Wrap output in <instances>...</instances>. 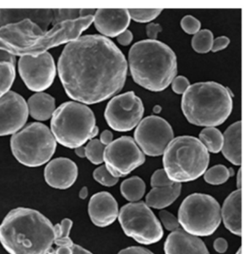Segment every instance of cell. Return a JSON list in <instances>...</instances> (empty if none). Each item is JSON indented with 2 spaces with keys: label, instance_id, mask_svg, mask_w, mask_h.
<instances>
[{
  "label": "cell",
  "instance_id": "cell-1",
  "mask_svg": "<svg viewBox=\"0 0 247 254\" xmlns=\"http://www.w3.org/2000/svg\"><path fill=\"white\" fill-rule=\"evenodd\" d=\"M58 70L71 99L93 105L121 91L127 77L128 63L112 41L93 34L68 43L60 55Z\"/></svg>",
  "mask_w": 247,
  "mask_h": 254
},
{
  "label": "cell",
  "instance_id": "cell-2",
  "mask_svg": "<svg viewBox=\"0 0 247 254\" xmlns=\"http://www.w3.org/2000/svg\"><path fill=\"white\" fill-rule=\"evenodd\" d=\"M54 241V225L35 209H12L0 225V243L9 254H47Z\"/></svg>",
  "mask_w": 247,
  "mask_h": 254
},
{
  "label": "cell",
  "instance_id": "cell-3",
  "mask_svg": "<svg viewBox=\"0 0 247 254\" xmlns=\"http://www.w3.org/2000/svg\"><path fill=\"white\" fill-rule=\"evenodd\" d=\"M128 62L135 83L154 92L168 87L178 72L175 53L158 40L145 39L134 44L130 49Z\"/></svg>",
  "mask_w": 247,
  "mask_h": 254
},
{
  "label": "cell",
  "instance_id": "cell-4",
  "mask_svg": "<svg viewBox=\"0 0 247 254\" xmlns=\"http://www.w3.org/2000/svg\"><path fill=\"white\" fill-rule=\"evenodd\" d=\"M181 109L190 123L196 126L215 127L229 118L233 109L230 91L216 82L191 85L183 94Z\"/></svg>",
  "mask_w": 247,
  "mask_h": 254
},
{
  "label": "cell",
  "instance_id": "cell-5",
  "mask_svg": "<svg viewBox=\"0 0 247 254\" xmlns=\"http://www.w3.org/2000/svg\"><path fill=\"white\" fill-rule=\"evenodd\" d=\"M163 154L165 172L174 184L195 181L205 174L210 162L205 146L189 135L173 138Z\"/></svg>",
  "mask_w": 247,
  "mask_h": 254
},
{
  "label": "cell",
  "instance_id": "cell-6",
  "mask_svg": "<svg viewBox=\"0 0 247 254\" xmlns=\"http://www.w3.org/2000/svg\"><path fill=\"white\" fill-rule=\"evenodd\" d=\"M51 118L52 135L65 147L77 149L94 138L96 118L86 105L77 102H65L55 109Z\"/></svg>",
  "mask_w": 247,
  "mask_h": 254
},
{
  "label": "cell",
  "instance_id": "cell-7",
  "mask_svg": "<svg viewBox=\"0 0 247 254\" xmlns=\"http://www.w3.org/2000/svg\"><path fill=\"white\" fill-rule=\"evenodd\" d=\"M10 148L21 165L38 167L50 160L56 150L57 141L47 126L33 123L12 135Z\"/></svg>",
  "mask_w": 247,
  "mask_h": 254
},
{
  "label": "cell",
  "instance_id": "cell-8",
  "mask_svg": "<svg viewBox=\"0 0 247 254\" xmlns=\"http://www.w3.org/2000/svg\"><path fill=\"white\" fill-rule=\"evenodd\" d=\"M221 206L214 197L193 193L182 202L178 222L183 230L196 237L213 235L221 222Z\"/></svg>",
  "mask_w": 247,
  "mask_h": 254
},
{
  "label": "cell",
  "instance_id": "cell-9",
  "mask_svg": "<svg viewBox=\"0 0 247 254\" xmlns=\"http://www.w3.org/2000/svg\"><path fill=\"white\" fill-rule=\"evenodd\" d=\"M118 218L125 235L139 244L152 245L163 238L162 225L145 202L124 205Z\"/></svg>",
  "mask_w": 247,
  "mask_h": 254
},
{
  "label": "cell",
  "instance_id": "cell-10",
  "mask_svg": "<svg viewBox=\"0 0 247 254\" xmlns=\"http://www.w3.org/2000/svg\"><path fill=\"white\" fill-rule=\"evenodd\" d=\"M145 154L131 137L112 140L104 151V162L109 173L115 178L127 176L145 163Z\"/></svg>",
  "mask_w": 247,
  "mask_h": 254
},
{
  "label": "cell",
  "instance_id": "cell-11",
  "mask_svg": "<svg viewBox=\"0 0 247 254\" xmlns=\"http://www.w3.org/2000/svg\"><path fill=\"white\" fill-rule=\"evenodd\" d=\"M145 107L134 91L112 98L107 104L104 118L115 131L127 132L134 129L143 118Z\"/></svg>",
  "mask_w": 247,
  "mask_h": 254
},
{
  "label": "cell",
  "instance_id": "cell-12",
  "mask_svg": "<svg viewBox=\"0 0 247 254\" xmlns=\"http://www.w3.org/2000/svg\"><path fill=\"white\" fill-rule=\"evenodd\" d=\"M135 142L139 149L150 157H159L164 154L174 138L172 127L161 117H147L140 121L134 132Z\"/></svg>",
  "mask_w": 247,
  "mask_h": 254
},
{
  "label": "cell",
  "instance_id": "cell-13",
  "mask_svg": "<svg viewBox=\"0 0 247 254\" xmlns=\"http://www.w3.org/2000/svg\"><path fill=\"white\" fill-rule=\"evenodd\" d=\"M18 70L27 88L35 92L50 88L56 75L55 61L47 52L38 57H20Z\"/></svg>",
  "mask_w": 247,
  "mask_h": 254
},
{
  "label": "cell",
  "instance_id": "cell-14",
  "mask_svg": "<svg viewBox=\"0 0 247 254\" xmlns=\"http://www.w3.org/2000/svg\"><path fill=\"white\" fill-rule=\"evenodd\" d=\"M44 31L30 20L0 27V50L15 56H23Z\"/></svg>",
  "mask_w": 247,
  "mask_h": 254
},
{
  "label": "cell",
  "instance_id": "cell-15",
  "mask_svg": "<svg viewBox=\"0 0 247 254\" xmlns=\"http://www.w3.org/2000/svg\"><path fill=\"white\" fill-rule=\"evenodd\" d=\"M27 103L20 94L9 91L0 98V136L13 135L28 120Z\"/></svg>",
  "mask_w": 247,
  "mask_h": 254
},
{
  "label": "cell",
  "instance_id": "cell-16",
  "mask_svg": "<svg viewBox=\"0 0 247 254\" xmlns=\"http://www.w3.org/2000/svg\"><path fill=\"white\" fill-rule=\"evenodd\" d=\"M44 180L49 186L66 190L75 184L79 175L77 164L68 158L60 157L50 161L45 167Z\"/></svg>",
  "mask_w": 247,
  "mask_h": 254
},
{
  "label": "cell",
  "instance_id": "cell-17",
  "mask_svg": "<svg viewBox=\"0 0 247 254\" xmlns=\"http://www.w3.org/2000/svg\"><path fill=\"white\" fill-rule=\"evenodd\" d=\"M88 212L94 225L99 228H106L118 218L119 214L118 202L108 192H99L90 198Z\"/></svg>",
  "mask_w": 247,
  "mask_h": 254
},
{
  "label": "cell",
  "instance_id": "cell-18",
  "mask_svg": "<svg viewBox=\"0 0 247 254\" xmlns=\"http://www.w3.org/2000/svg\"><path fill=\"white\" fill-rule=\"evenodd\" d=\"M95 28L103 35L115 37L129 26L128 9H98L94 15Z\"/></svg>",
  "mask_w": 247,
  "mask_h": 254
},
{
  "label": "cell",
  "instance_id": "cell-19",
  "mask_svg": "<svg viewBox=\"0 0 247 254\" xmlns=\"http://www.w3.org/2000/svg\"><path fill=\"white\" fill-rule=\"evenodd\" d=\"M164 252L165 254H210L205 243L199 237L188 234L180 228L167 236Z\"/></svg>",
  "mask_w": 247,
  "mask_h": 254
},
{
  "label": "cell",
  "instance_id": "cell-20",
  "mask_svg": "<svg viewBox=\"0 0 247 254\" xmlns=\"http://www.w3.org/2000/svg\"><path fill=\"white\" fill-rule=\"evenodd\" d=\"M30 20L47 31L53 22V9H0V26Z\"/></svg>",
  "mask_w": 247,
  "mask_h": 254
},
{
  "label": "cell",
  "instance_id": "cell-21",
  "mask_svg": "<svg viewBox=\"0 0 247 254\" xmlns=\"http://www.w3.org/2000/svg\"><path fill=\"white\" fill-rule=\"evenodd\" d=\"M242 189H237L225 200L221 213L225 227L231 233L239 237L242 235Z\"/></svg>",
  "mask_w": 247,
  "mask_h": 254
},
{
  "label": "cell",
  "instance_id": "cell-22",
  "mask_svg": "<svg viewBox=\"0 0 247 254\" xmlns=\"http://www.w3.org/2000/svg\"><path fill=\"white\" fill-rule=\"evenodd\" d=\"M242 125L241 121L234 123L228 127L223 135L222 153L233 165H242Z\"/></svg>",
  "mask_w": 247,
  "mask_h": 254
},
{
  "label": "cell",
  "instance_id": "cell-23",
  "mask_svg": "<svg viewBox=\"0 0 247 254\" xmlns=\"http://www.w3.org/2000/svg\"><path fill=\"white\" fill-rule=\"evenodd\" d=\"M180 184H174L167 187L153 188L146 196V204L150 208L163 209L176 201L181 193Z\"/></svg>",
  "mask_w": 247,
  "mask_h": 254
},
{
  "label": "cell",
  "instance_id": "cell-24",
  "mask_svg": "<svg viewBox=\"0 0 247 254\" xmlns=\"http://www.w3.org/2000/svg\"><path fill=\"white\" fill-rule=\"evenodd\" d=\"M28 114L38 121H45L52 118L55 110V100L50 94L39 92L29 98L27 102Z\"/></svg>",
  "mask_w": 247,
  "mask_h": 254
},
{
  "label": "cell",
  "instance_id": "cell-25",
  "mask_svg": "<svg viewBox=\"0 0 247 254\" xmlns=\"http://www.w3.org/2000/svg\"><path fill=\"white\" fill-rule=\"evenodd\" d=\"M146 191L145 181L139 177L134 176L123 181L120 185V192L125 199L134 203L143 198Z\"/></svg>",
  "mask_w": 247,
  "mask_h": 254
},
{
  "label": "cell",
  "instance_id": "cell-26",
  "mask_svg": "<svg viewBox=\"0 0 247 254\" xmlns=\"http://www.w3.org/2000/svg\"><path fill=\"white\" fill-rule=\"evenodd\" d=\"M199 140L207 151L217 154L221 151L223 143V135L218 129L214 127H206L199 133Z\"/></svg>",
  "mask_w": 247,
  "mask_h": 254
},
{
  "label": "cell",
  "instance_id": "cell-27",
  "mask_svg": "<svg viewBox=\"0 0 247 254\" xmlns=\"http://www.w3.org/2000/svg\"><path fill=\"white\" fill-rule=\"evenodd\" d=\"M234 171L232 168H227L224 165H215L206 170L204 174L205 182L213 186H220L227 182L230 177L234 176Z\"/></svg>",
  "mask_w": 247,
  "mask_h": 254
},
{
  "label": "cell",
  "instance_id": "cell-28",
  "mask_svg": "<svg viewBox=\"0 0 247 254\" xmlns=\"http://www.w3.org/2000/svg\"><path fill=\"white\" fill-rule=\"evenodd\" d=\"M213 40V34L211 31L201 30L193 36L191 46L197 53H207L211 50Z\"/></svg>",
  "mask_w": 247,
  "mask_h": 254
},
{
  "label": "cell",
  "instance_id": "cell-29",
  "mask_svg": "<svg viewBox=\"0 0 247 254\" xmlns=\"http://www.w3.org/2000/svg\"><path fill=\"white\" fill-rule=\"evenodd\" d=\"M15 65L0 63V98L9 92L15 78Z\"/></svg>",
  "mask_w": 247,
  "mask_h": 254
},
{
  "label": "cell",
  "instance_id": "cell-30",
  "mask_svg": "<svg viewBox=\"0 0 247 254\" xmlns=\"http://www.w3.org/2000/svg\"><path fill=\"white\" fill-rule=\"evenodd\" d=\"M105 147L99 140H90L85 146V157L94 165H101L104 162V151Z\"/></svg>",
  "mask_w": 247,
  "mask_h": 254
},
{
  "label": "cell",
  "instance_id": "cell-31",
  "mask_svg": "<svg viewBox=\"0 0 247 254\" xmlns=\"http://www.w3.org/2000/svg\"><path fill=\"white\" fill-rule=\"evenodd\" d=\"M130 18L139 23H148L159 16L163 9H129Z\"/></svg>",
  "mask_w": 247,
  "mask_h": 254
},
{
  "label": "cell",
  "instance_id": "cell-32",
  "mask_svg": "<svg viewBox=\"0 0 247 254\" xmlns=\"http://www.w3.org/2000/svg\"><path fill=\"white\" fill-rule=\"evenodd\" d=\"M93 178L96 182L105 187H112L118 183L119 178L112 176L105 165L98 167L93 173Z\"/></svg>",
  "mask_w": 247,
  "mask_h": 254
},
{
  "label": "cell",
  "instance_id": "cell-33",
  "mask_svg": "<svg viewBox=\"0 0 247 254\" xmlns=\"http://www.w3.org/2000/svg\"><path fill=\"white\" fill-rule=\"evenodd\" d=\"M80 18V9H54L53 26L66 20Z\"/></svg>",
  "mask_w": 247,
  "mask_h": 254
},
{
  "label": "cell",
  "instance_id": "cell-34",
  "mask_svg": "<svg viewBox=\"0 0 247 254\" xmlns=\"http://www.w3.org/2000/svg\"><path fill=\"white\" fill-rule=\"evenodd\" d=\"M73 225L74 223L71 219L66 218L63 219L60 223L54 225L55 241L69 239Z\"/></svg>",
  "mask_w": 247,
  "mask_h": 254
},
{
  "label": "cell",
  "instance_id": "cell-35",
  "mask_svg": "<svg viewBox=\"0 0 247 254\" xmlns=\"http://www.w3.org/2000/svg\"><path fill=\"white\" fill-rule=\"evenodd\" d=\"M159 217L163 226L168 231L173 232L180 228L178 219L169 211L166 210L160 211Z\"/></svg>",
  "mask_w": 247,
  "mask_h": 254
},
{
  "label": "cell",
  "instance_id": "cell-36",
  "mask_svg": "<svg viewBox=\"0 0 247 254\" xmlns=\"http://www.w3.org/2000/svg\"><path fill=\"white\" fill-rule=\"evenodd\" d=\"M180 26L188 34H196L201 28V23L192 15H186L180 21Z\"/></svg>",
  "mask_w": 247,
  "mask_h": 254
},
{
  "label": "cell",
  "instance_id": "cell-37",
  "mask_svg": "<svg viewBox=\"0 0 247 254\" xmlns=\"http://www.w3.org/2000/svg\"><path fill=\"white\" fill-rule=\"evenodd\" d=\"M173 184L174 183L169 179L164 169L156 170L151 178V186L153 188L167 187Z\"/></svg>",
  "mask_w": 247,
  "mask_h": 254
},
{
  "label": "cell",
  "instance_id": "cell-38",
  "mask_svg": "<svg viewBox=\"0 0 247 254\" xmlns=\"http://www.w3.org/2000/svg\"><path fill=\"white\" fill-rule=\"evenodd\" d=\"M190 86V83L184 76L175 77L172 81V91L178 94H183Z\"/></svg>",
  "mask_w": 247,
  "mask_h": 254
},
{
  "label": "cell",
  "instance_id": "cell-39",
  "mask_svg": "<svg viewBox=\"0 0 247 254\" xmlns=\"http://www.w3.org/2000/svg\"><path fill=\"white\" fill-rule=\"evenodd\" d=\"M230 44V39L227 36H220L214 39L213 47H212V52L217 53V52L221 51L224 50Z\"/></svg>",
  "mask_w": 247,
  "mask_h": 254
},
{
  "label": "cell",
  "instance_id": "cell-40",
  "mask_svg": "<svg viewBox=\"0 0 247 254\" xmlns=\"http://www.w3.org/2000/svg\"><path fill=\"white\" fill-rule=\"evenodd\" d=\"M118 254H155L151 251L144 247L131 246L120 251Z\"/></svg>",
  "mask_w": 247,
  "mask_h": 254
},
{
  "label": "cell",
  "instance_id": "cell-41",
  "mask_svg": "<svg viewBox=\"0 0 247 254\" xmlns=\"http://www.w3.org/2000/svg\"><path fill=\"white\" fill-rule=\"evenodd\" d=\"M162 31V27L158 23H151L147 25V36L151 40H156L158 34Z\"/></svg>",
  "mask_w": 247,
  "mask_h": 254
},
{
  "label": "cell",
  "instance_id": "cell-42",
  "mask_svg": "<svg viewBox=\"0 0 247 254\" xmlns=\"http://www.w3.org/2000/svg\"><path fill=\"white\" fill-rule=\"evenodd\" d=\"M214 249L218 254H224L227 252L229 244L227 241L223 238H218L214 241Z\"/></svg>",
  "mask_w": 247,
  "mask_h": 254
},
{
  "label": "cell",
  "instance_id": "cell-43",
  "mask_svg": "<svg viewBox=\"0 0 247 254\" xmlns=\"http://www.w3.org/2000/svg\"><path fill=\"white\" fill-rule=\"evenodd\" d=\"M134 36H133L132 32L129 30L126 29V31H123V33L118 36L117 40L118 43L122 46H128L132 42Z\"/></svg>",
  "mask_w": 247,
  "mask_h": 254
},
{
  "label": "cell",
  "instance_id": "cell-44",
  "mask_svg": "<svg viewBox=\"0 0 247 254\" xmlns=\"http://www.w3.org/2000/svg\"><path fill=\"white\" fill-rule=\"evenodd\" d=\"M0 63H9L15 65L16 58L15 55L5 51V50H0Z\"/></svg>",
  "mask_w": 247,
  "mask_h": 254
},
{
  "label": "cell",
  "instance_id": "cell-45",
  "mask_svg": "<svg viewBox=\"0 0 247 254\" xmlns=\"http://www.w3.org/2000/svg\"><path fill=\"white\" fill-rule=\"evenodd\" d=\"M113 140V134L108 130H104L100 135V140L99 141L102 143L104 146H108L110 143H112Z\"/></svg>",
  "mask_w": 247,
  "mask_h": 254
},
{
  "label": "cell",
  "instance_id": "cell-46",
  "mask_svg": "<svg viewBox=\"0 0 247 254\" xmlns=\"http://www.w3.org/2000/svg\"><path fill=\"white\" fill-rule=\"evenodd\" d=\"M73 254H93L89 252V251L86 250L84 248L82 247L79 245L74 244L73 246ZM47 254H55L54 252V249H52Z\"/></svg>",
  "mask_w": 247,
  "mask_h": 254
},
{
  "label": "cell",
  "instance_id": "cell-47",
  "mask_svg": "<svg viewBox=\"0 0 247 254\" xmlns=\"http://www.w3.org/2000/svg\"><path fill=\"white\" fill-rule=\"evenodd\" d=\"M75 153L79 157H85V146H79V147L77 148V149H75Z\"/></svg>",
  "mask_w": 247,
  "mask_h": 254
},
{
  "label": "cell",
  "instance_id": "cell-48",
  "mask_svg": "<svg viewBox=\"0 0 247 254\" xmlns=\"http://www.w3.org/2000/svg\"><path fill=\"white\" fill-rule=\"evenodd\" d=\"M88 190L86 187L82 188L81 189L80 192H79V198L81 199L84 200L88 197Z\"/></svg>",
  "mask_w": 247,
  "mask_h": 254
},
{
  "label": "cell",
  "instance_id": "cell-49",
  "mask_svg": "<svg viewBox=\"0 0 247 254\" xmlns=\"http://www.w3.org/2000/svg\"><path fill=\"white\" fill-rule=\"evenodd\" d=\"M237 186L238 189H242V169L239 170L237 177Z\"/></svg>",
  "mask_w": 247,
  "mask_h": 254
},
{
  "label": "cell",
  "instance_id": "cell-50",
  "mask_svg": "<svg viewBox=\"0 0 247 254\" xmlns=\"http://www.w3.org/2000/svg\"><path fill=\"white\" fill-rule=\"evenodd\" d=\"M154 112H155V113H160L161 112V107H160V106H155V107H154Z\"/></svg>",
  "mask_w": 247,
  "mask_h": 254
},
{
  "label": "cell",
  "instance_id": "cell-51",
  "mask_svg": "<svg viewBox=\"0 0 247 254\" xmlns=\"http://www.w3.org/2000/svg\"><path fill=\"white\" fill-rule=\"evenodd\" d=\"M236 254H242V248L239 249L238 252H237Z\"/></svg>",
  "mask_w": 247,
  "mask_h": 254
}]
</instances>
